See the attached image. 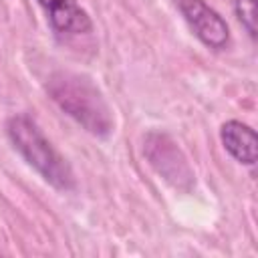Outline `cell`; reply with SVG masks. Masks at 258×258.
Listing matches in <instances>:
<instances>
[{"label": "cell", "mask_w": 258, "mask_h": 258, "mask_svg": "<svg viewBox=\"0 0 258 258\" xmlns=\"http://www.w3.org/2000/svg\"><path fill=\"white\" fill-rule=\"evenodd\" d=\"M46 93L71 119H75L91 135L107 137L113 131L111 109L91 79L77 73L58 71L50 75Z\"/></svg>", "instance_id": "6da1fadb"}, {"label": "cell", "mask_w": 258, "mask_h": 258, "mask_svg": "<svg viewBox=\"0 0 258 258\" xmlns=\"http://www.w3.org/2000/svg\"><path fill=\"white\" fill-rule=\"evenodd\" d=\"M6 135L14 149L42 175L46 183L60 191L75 187V173L71 165L28 115H12L6 121Z\"/></svg>", "instance_id": "7a4b0ae2"}, {"label": "cell", "mask_w": 258, "mask_h": 258, "mask_svg": "<svg viewBox=\"0 0 258 258\" xmlns=\"http://www.w3.org/2000/svg\"><path fill=\"white\" fill-rule=\"evenodd\" d=\"M179 10L202 44L212 50H224L230 44L228 22L206 0H179Z\"/></svg>", "instance_id": "3957f363"}, {"label": "cell", "mask_w": 258, "mask_h": 258, "mask_svg": "<svg viewBox=\"0 0 258 258\" xmlns=\"http://www.w3.org/2000/svg\"><path fill=\"white\" fill-rule=\"evenodd\" d=\"M145 155L159 175L171 181L175 187H183L181 181H191V171L177 149V145L161 133H149L145 141Z\"/></svg>", "instance_id": "277c9868"}, {"label": "cell", "mask_w": 258, "mask_h": 258, "mask_svg": "<svg viewBox=\"0 0 258 258\" xmlns=\"http://www.w3.org/2000/svg\"><path fill=\"white\" fill-rule=\"evenodd\" d=\"M36 2L44 10L50 26L58 34L75 36L93 30V22L89 14L77 4V0H36Z\"/></svg>", "instance_id": "5b68a950"}, {"label": "cell", "mask_w": 258, "mask_h": 258, "mask_svg": "<svg viewBox=\"0 0 258 258\" xmlns=\"http://www.w3.org/2000/svg\"><path fill=\"white\" fill-rule=\"evenodd\" d=\"M220 139L224 149L242 165L252 167L258 157V137L256 131L236 119H230L220 129Z\"/></svg>", "instance_id": "8992f818"}, {"label": "cell", "mask_w": 258, "mask_h": 258, "mask_svg": "<svg viewBox=\"0 0 258 258\" xmlns=\"http://www.w3.org/2000/svg\"><path fill=\"white\" fill-rule=\"evenodd\" d=\"M234 12L250 38H256V0H234Z\"/></svg>", "instance_id": "52a82bcc"}]
</instances>
